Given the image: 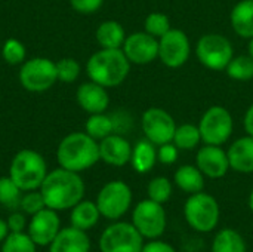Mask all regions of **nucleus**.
I'll return each mask as SVG.
<instances>
[{"label":"nucleus","instance_id":"nucleus-7","mask_svg":"<svg viewBox=\"0 0 253 252\" xmlns=\"http://www.w3.org/2000/svg\"><path fill=\"white\" fill-rule=\"evenodd\" d=\"M196 55L202 65L209 70H225L234 56L233 43L224 34H203L196 45Z\"/></svg>","mask_w":253,"mask_h":252},{"label":"nucleus","instance_id":"nucleus-28","mask_svg":"<svg viewBox=\"0 0 253 252\" xmlns=\"http://www.w3.org/2000/svg\"><path fill=\"white\" fill-rule=\"evenodd\" d=\"M202 141L200 129L199 125L193 123H182L176 126L175 135L172 143L179 149V150H194Z\"/></svg>","mask_w":253,"mask_h":252},{"label":"nucleus","instance_id":"nucleus-25","mask_svg":"<svg viewBox=\"0 0 253 252\" xmlns=\"http://www.w3.org/2000/svg\"><path fill=\"white\" fill-rule=\"evenodd\" d=\"M173 181L182 192L188 195H194L203 192L205 189V175L194 165H182L176 169L173 175Z\"/></svg>","mask_w":253,"mask_h":252},{"label":"nucleus","instance_id":"nucleus-5","mask_svg":"<svg viewBox=\"0 0 253 252\" xmlns=\"http://www.w3.org/2000/svg\"><path fill=\"white\" fill-rule=\"evenodd\" d=\"M184 215L191 229L199 233H209L215 230L219 223V203L212 195L199 192L187 199Z\"/></svg>","mask_w":253,"mask_h":252},{"label":"nucleus","instance_id":"nucleus-43","mask_svg":"<svg viewBox=\"0 0 253 252\" xmlns=\"http://www.w3.org/2000/svg\"><path fill=\"white\" fill-rule=\"evenodd\" d=\"M248 50H249V55L253 58V37L249 39V45H248Z\"/></svg>","mask_w":253,"mask_h":252},{"label":"nucleus","instance_id":"nucleus-35","mask_svg":"<svg viewBox=\"0 0 253 252\" xmlns=\"http://www.w3.org/2000/svg\"><path fill=\"white\" fill-rule=\"evenodd\" d=\"M82 73V65L74 58H61L56 61L58 80L62 83H74Z\"/></svg>","mask_w":253,"mask_h":252},{"label":"nucleus","instance_id":"nucleus-22","mask_svg":"<svg viewBox=\"0 0 253 252\" xmlns=\"http://www.w3.org/2000/svg\"><path fill=\"white\" fill-rule=\"evenodd\" d=\"M234 33L243 39L253 37V0H240L230 13Z\"/></svg>","mask_w":253,"mask_h":252},{"label":"nucleus","instance_id":"nucleus-36","mask_svg":"<svg viewBox=\"0 0 253 252\" xmlns=\"http://www.w3.org/2000/svg\"><path fill=\"white\" fill-rule=\"evenodd\" d=\"M44 208H46V203H44V199H43L40 190H31V192H25V195H22L21 202H19V209L25 215L31 217Z\"/></svg>","mask_w":253,"mask_h":252},{"label":"nucleus","instance_id":"nucleus-42","mask_svg":"<svg viewBox=\"0 0 253 252\" xmlns=\"http://www.w3.org/2000/svg\"><path fill=\"white\" fill-rule=\"evenodd\" d=\"M9 233H10V232H9V227H7L6 220L0 218V244L7 238V235H9Z\"/></svg>","mask_w":253,"mask_h":252},{"label":"nucleus","instance_id":"nucleus-4","mask_svg":"<svg viewBox=\"0 0 253 252\" xmlns=\"http://www.w3.org/2000/svg\"><path fill=\"white\" fill-rule=\"evenodd\" d=\"M47 175L44 157L31 149L19 150L10 160L9 177L22 192L39 190Z\"/></svg>","mask_w":253,"mask_h":252},{"label":"nucleus","instance_id":"nucleus-21","mask_svg":"<svg viewBox=\"0 0 253 252\" xmlns=\"http://www.w3.org/2000/svg\"><path fill=\"white\" fill-rule=\"evenodd\" d=\"M95 37L101 49H122L126 40V31L119 21L108 19L98 25Z\"/></svg>","mask_w":253,"mask_h":252},{"label":"nucleus","instance_id":"nucleus-38","mask_svg":"<svg viewBox=\"0 0 253 252\" xmlns=\"http://www.w3.org/2000/svg\"><path fill=\"white\" fill-rule=\"evenodd\" d=\"M104 4V0H70L73 10L82 15H92L98 12Z\"/></svg>","mask_w":253,"mask_h":252},{"label":"nucleus","instance_id":"nucleus-2","mask_svg":"<svg viewBox=\"0 0 253 252\" xmlns=\"http://www.w3.org/2000/svg\"><path fill=\"white\" fill-rule=\"evenodd\" d=\"M56 160L64 169L79 174L87 171L101 160L99 143L86 132H71L59 141Z\"/></svg>","mask_w":253,"mask_h":252},{"label":"nucleus","instance_id":"nucleus-32","mask_svg":"<svg viewBox=\"0 0 253 252\" xmlns=\"http://www.w3.org/2000/svg\"><path fill=\"white\" fill-rule=\"evenodd\" d=\"M25 56H27V49H25V45L15 39V37H10L7 39L3 46H1V58L6 64L9 65H21L24 61H25Z\"/></svg>","mask_w":253,"mask_h":252},{"label":"nucleus","instance_id":"nucleus-26","mask_svg":"<svg viewBox=\"0 0 253 252\" xmlns=\"http://www.w3.org/2000/svg\"><path fill=\"white\" fill-rule=\"evenodd\" d=\"M84 132L95 138L96 141L104 140L105 137L116 134V123L113 116L105 113H96L89 114L86 123H84Z\"/></svg>","mask_w":253,"mask_h":252},{"label":"nucleus","instance_id":"nucleus-40","mask_svg":"<svg viewBox=\"0 0 253 252\" xmlns=\"http://www.w3.org/2000/svg\"><path fill=\"white\" fill-rule=\"evenodd\" d=\"M141 252H176V250L172 245H169L168 242L153 239L151 242H148L147 245L142 247Z\"/></svg>","mask_w":253,"mask_h":252},{"label":"nucleus","instance_id":"nucleus-3","mask_svg":"<svg viewBox=\"0 0 253 252\" xmlns=\"http://www.w3.org/2000/svg\"><path fill=\"white\" fill-rule=\"evenodd\" d=\"M130 71V62L122 49H99L86 62V74L104 88L120 86Z\"/></svg>","mask_w":253,"mask_h":252},{"label":"nucleus","instance_id":"nucleus-13","mask_svg":"<svg viewBox=\"0 0 253 252\" xmlns=\"http://www.w3.org/2000/svg\"><path fill=\"white\" fill-rule=\"evenodd\" d=\"M191 55L188 36L178 28H170L159 39V59L169 68L182 67Z\"/></svg>","mask_w":253,"mask_h":252},{"label":"nucleus","instance_id":"nucleus-10","mask_svg":"<svg viewBox=\"0 0 253 252\" xmlns=\"http://www.w3.org/2000/svg\"><path fill=\"white\" fill-rule=\"evenodd\" d=\"M234 128V120L231 113L222 105H212L209 107L200 122L199 129L202 135V141L211 146H222L225 144Z\"/></svg>","mask_w":253,"mask_h":252},{"label":"nucleus","instance_id":"nucleus-16","mask_svg":"<svg viewBox=\"0 0 253 252\" xmlns=\"http://www.w3.org/2000/svg\"><path fill=\"white\" fill-rule=\"evenodd\" d=\"M196 166L203 172L205 177L218 180L227 175L230 169L228 154L221 146H203L196 156Z\"/></svg>","mask_w":253,"mask_h":252},{"label":"nucleus","instance_id":"nucleus-33","mask_svg":"<svg viewBox=\"0 0 253 252\" xmlns=\"http://www.w3.org/2000/svg\"><path fill=\"white\" fill-rule=\"evenodd\" d=\"M172 183L169 178L166 177H156L148 183L147 187V193H148V199L159 202V203H166L170 196H172Z\"/></svg>","mask_w":253,"mask_h":252},{"label":"nucleus","instance_id":"nucleus-39","mask_svg":"<svg viewBox=\"0 0 253 252\" xmlns=\"http://www.w3.org/2000/svg\"><path fill=\"white\" fill-rule=\"evenodd\" d=\"M7 227H9V232L10 233H19V232H24L28 226L27 223V218H25V214L22 211H13L9 214L7 220Z\"/></svg>","mask_w":253,"mask_h":252},{"label":"nucleus","instance_id":"nucleus-19","mask_svg":"<svg viewBox=\"0 0 253 252\" xmlns=\"http://www.w3.org/2000/svg\"><path fill=\"white\" fill-rule=\"evenodd\" d=\"M90 239L84 230L76 227L61 229L49 245V252H89Z\"/></svg>","mask_w":253,"mask_h":252},{"label":"nucleus","instance_id":"nucleus-12","mask_svg":"<svg viewBox=\"0 0 253 252\" xmlns=\"http://www.w3.org/2000/svg\"><path fill=\"white\" fill-rule=\"evenodd\" d=\"M141 126L145 138L157 147L166 143H172L176 129L175 119L170 116V113L159 107H150L142 113Z\"/></svg>","mask_w":253,"mask_h":252},{"label":"nucleus","instance_id":"nucleus-8","mask_svg":"<svg viewBox=\"0 0 253 252\" xmlns=\"http://www.w3.org/2000/svg\"><path fill=\"white\" fill-rule=\"evenodd\" d=\"M95 202L101 212V217L116 221L130 209L132 190L125 181L114 180L102 186Z\"/></svg>","mask_w":253,"mask_h":252},{"label":"nucleus","instance_id":"nucleus-31","mask_svg":"<svg viewBox=\"0 0 253 252\" xmlns=\"http://www.w3.org/2000/svg\"><path fill=\"white\" fill-rule=\"evenodd\" d=\"M1 252H37V245L28 233H9L1 242Z\"/></svg>","mask_w":253,"mask_h":252},{"label":"nucleus","instance_id":"nucleus-30","mask_svg":"<svg viewBox=\"0 0 253 252\" xmlns=\"http://www.w3.org/2000/svg\"><path fill=\"white\" fill-rule=\"evenodd\" d=\"M22 190L15 184V181L7 177H0V205L7 209H18L22 198Z\"/></svg>","mask_w":253,"mask_h":252},{"label":"nucleus","instance_id":"nucleus-6","mask_svg":"<svg viewBox=\"0 0 253 252\" xmlns=\"http://www.w3.org/2000/svg\"><path fill=\"white\" fill-rule=\"evenodd\" d=\"M18 80L19 85L28 92H46L58 82L56 62L46 56H34L25 59L21 64Z\"/></svg>","mask_w":253,"mask_h":252},{"label":"nucleus","instance_id":"nucleus-15","mask_svg":"<svg viewBox=\"0 0 253 252\" xmlns=\"http://www.w3.org/2000/svg\"><path fill=\"white\" fill-rule=\"evenodd\" d=\"M27 230L37 247H49L61 230V218L58 215V211L44 208L31 215Z\"/></svg>","mask_w":253,"mask_h":252},{"label":"nucleus","instance_id":"nucleus-23","mask_svg":"<svg viewBox=\"0 0 253 252\" xmlns=\"http://www.w3.org/2000/svg\"><path fill=\"white\" fill-rule=\"evenodd\" d=\"M157 162V146L153 144L150 140H141L132 147L130 165L138 174L150 172Z\"/></svg>","mask_w":253,"mask_h":252},{"label":"nucleus","instance_id":"nucleus-27","mask_svg":"<svg viewBox=\"0 0 253 252\" xmlns=\"http://www.w3.org/2000/svg\"><path fill=\"white\" fill-rule=\"evenodd\" d=\"M212 252H248V248L237 230L224 229L216 233L212 242Z\"/></svg>","mask_w":253,"mask_h":252},{"label":"nucleus","instance_id":"nucleus-11","mask_svg":"<svg viewBox=\"0 0 253 252\" xmlns=\"http://www.w3.org/2000/svg\"><path fill=\"white\" fill-rule=\"evenodd\" d=\"M132 224L144 239H159L166 230V211L159 202L151 199L141 201L132 212Z\"/></svg>","mask_w":253,"mask_h":252},{"label":"nucleus","instance_id":"nucleus-17","mask_svg":"<svg viewBox=\"0 0 253 252\" xmlns=\"http://www.w3.org/2000/svg\"><path fill=\"white\" fill-rule=\"evenodd\" d=\"M76 101L79 107L89 114L105 113L110 105V95L107 92V88L89 80L77 88Z\"/></svg>","mask_w":253,"mask_h":252},{"label":"nucleus","instance_id":"nucleus-29","mask_svg":"<svg viewBox=\"0 0 253 252\" xmlns=\"http://www.w3.org/2000/svg\"><path fill=\"white\" fill-rule=\"evenodd\" d=\"M228 77L239 80V82H248L253 79V58L248 55H239L233 56L230 64L225 68Z\"/></svg>","mask_w":253,"mask_h":252},{"label":"nucleus","instance_id":"nucleus-44","mask_svg":"<svg viewBox=\"0 0 253 252\" xmlns=\"http://www.w3.org/2000/svg\"><path fill=\"white\" fill-rule=\"evenodd\" d=\"M249 208H251V211L253 212V189L252 192H251V196H249Z\"/></svg>","mask_w":253,"mask_h":252},{"label":"nucleus","instance_id":"nucleus-41","mask_svg":"<svg viewBox=\"0 0 253 252\" xmlns=\"http://www.w3.org/2000/svg\"><path fill=\"white\" fill-rule=\"evenodd\" d=\"M245 129L248 132V135L253 137V104L246 110V114H245Z\"/></svg>","mask_w":253,"mask_h":252},{"label":"nucleus","instance_id":"nucleus-37","mask_svg":"<svg viewBox=\"0 0 253 252\" xmlns=\"http://www.w3.org/2000/svg\"><path fill=\"white\" fill-rule=\"evenodd\" d=\"M179 149L173 143H166L157 149V160L163 165H172L178 160Z\"/></svg>","mask_w":253,"mask_h":252},{"label":"nucleus","instance_id":"nucleus-1","mask_svg":"<svg viewBox=\"0 0 253 252\" xmlns=\"http://www.w3.org/2000/svg\"><path fill=\"white\" fill-rule=\"evenodd\" d=\"M40 193L44 199L46 208L53 211H67L77 205L84 198V181L79 172L64 168L47 172L40 186Z\"/></svg>","mask_w":253,"mask_h":252},{"label":"nucleus","instance_id":"nucleus-34","mask_svg":"<svg viewBox=\"0 0 253 252\" xmlns=\"http://www.w3.org/2000/svg\"><path fill=\"white\" fill-rule=\"evenodd\" d=\"M170 19L162 12H151L144 21V31L160 39L170 30Z\"/></svg>","mask_w":253,"mask_h":252},{"label":"nucleus","instance_id":"nucleus-18","mask_svg":"<svg viewBox=\"0 0 253 252\" xmlns=\"http://www.w3.org/2000/svg\"><path fill=\"white\" fill-rule=\"evenodd\" d=\"M132 146L122 134H111L99 141V157L110 166L122 168L130 162Z\"/></svg>","mask_w":253,"mask_h":252},{"label":"nucleus","instance_id":"nucleus-20","mask_svg":"<svg viewBox=\"0 0 253 252\" xmlns=\"http://www.w3.org/2000/svg\"><path fill=\"white\" fill-rule=\"evenodd\" d=\"M230 168L240 174H252L253 172V137L246 135L236 140L228 151Z\"/></svg>","mask_w":253,"mask_h":252},{"label":"nucleus","instance_id":"nucleus-14","mask_svg":"<svg viewBox=\"0 0 253 252\" xmlns=\"http://www.w3.org/2000/svg\"><path fill=\"white\" fill-rule=\"evenodd\" d=\"M122 50L130 64L147 65L159 58V39L147 31H138L126 36Z\"/></svg>","mask_w":253,"mask_h":252},{"label":"nucleus","instance_id":"nucleus-24","mask_svg":"<svg viewBox=\"0 0 253 252\" xmlns=\"http://www.w3.org/2000/svg\"><path fill=\"white\" fill-rule=\"evenodd\" d=\"M101 212L96 206V202L92 201H80L77 205L71 208L70 221L71 226L80 230H90L99 221Z\"/></svg>","mask_w":253,"mask_h":252},{"label":"nucleus","instance_id":"nucleus-9","mask_svg":"<svg viewBox=\"0 0 253 252\" xmlns=\"http://www.w3.org/2000/svg\"><path fill=\"white\" fill-rule=\"evenodd\" d=\"M144 236L132 223L117 221L110 224L99 238L101 252H141Z\"/></svg>","mask_w":253,"mask_h":252}]
</instances>
